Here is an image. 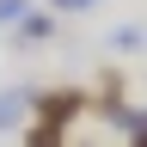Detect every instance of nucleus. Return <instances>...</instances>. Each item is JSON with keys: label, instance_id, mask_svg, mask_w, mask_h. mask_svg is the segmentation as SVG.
<instances>
[{"label": "nucleus", "instance_id": "nucleus-1", "mask_svg": "<svg viewBox=\"0 0 147 147\" xmlns=\"http://www.w3.org/2000/svg\"><path fill=\"white\" fill-rule=\"evenodd\" d=\"M74 110H86V92H43L37 98V117H49V123H67Z\"/></svg>", "mask_w": 147, "mask_h": 147}, {"label": "nucleus", "instance_id": "nucleus-2", "mask_svg": "<svg viewBox=\"0 0 147 147\" xmlns=\"http://www.w3.org/2000/svg\"><path fill=\"white\" fill-rule=\"evenodd\" d=\"M98 110L104 117H123V74H104L98 80Z\"/></svg>", "mask_w": 147, "mask_h": 147}, {"label": "nucleus", "instance_id": "nucleus-3", "mask_svg": "<svg viewBox=\"0 0 147 147\" xmlns=\"http://www.w3.org/2000/svg\"><path fill=\"white\" fill-rule=\"evenodd\" d=\"M18 18H25V12H18ZM18 37H25V43H49V37H55V25H49L43 12H31L25 25H18Z\"/></svg>", "mask_w": 147, "mask_h": 147}, {"label": "nucleus", "instance_id": "nucleus-4", "mask_svg": "<svg viewBox=\"0 0 147 147\" xmlns=\"http://www.w3.org/2000/svg\"><path fill=\"white\" fill-rule=\"evenodd\" d=\"M25 141H31V147H55V141H61V123H49V117H37V123L25 129Z\"/></svg>", "mask_w": 147, "mask_h": 147}, {"label": "nucleus", "instance_id": "nucleus-5", "mask_svg": "<svg viewBox=\"0 0 147 147\" xmlns=\"http://www.w3.org/2000/svg\"><path fill=\"white\" fill-rule=\"evenodd\" d=\"M18 110H25V98H18V92H12V98H0V123H18Z\"/></svg>", "mask_w": 147, "mask_h": 147}, {"label": "nucleus", "instance_id": "nucleus-6", "mask_svg": "<svg viewBox=\"0 0 147 147\" xmlns=\"http://www.w3.org/2000/svg\"><path fill=\"white\" fill-rule=\"evenodd\" d=\"M25 12V0H0V18H18Z\"/></svg>", "mask_w": 147, "mask_h": 147}, {"label": "nucleus", "instance_id": "nucleus-7", "mask_svg": "<svg viewBox=\"0 0 147 147\" xmlns=\"http://www.w3.org/2000/svg\"><path fill=\"white\" fill-rule=\"evenodd\" d=\"M61 6H92V0H61Z\"/></svg>", "mask_w": 147, "mask_h": 147}]
</instances>
